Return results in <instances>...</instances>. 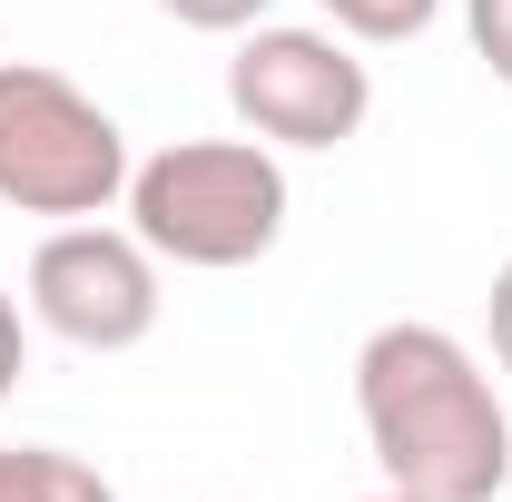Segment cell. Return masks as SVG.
Wrapping results in <instances>:
<instances>
[{"instance_id": "obj_3", "label": "cell", "mask_w": 512, "mask_h": 502, "mask_svg": "<svg viewBox=\"0 0 512 502\" xmlns=\"http://www.w3.org/2000/svg\"><path fill=\"white\" fill-rule=\"evenodd\" d=\"M128 197V138L119 119L40 60L0 69V207L20 217H99Z\"/></svg>"}, {"instance_id": "obj_9", "label": "cell", "mask_w": 512, "mask_h": 502, "mask_svg": "<svg viewBox=\"0 0 512 502\" xmlns=\"http://www.w3.org/2000/svg\"><path fill=\"white\" fill-rule=\"evenodd\" d=\"M168 20H188V30H256L266 20V0H158Z\"/></svg>"}, {"instance_id": "obj_7", "label": "cell", "mask_w": 512, "mask_h": 502, "mask_svg": "<svg viewBox=\"0 0 512 502\" xmlns=\"http://www.w3.org/2000/svg\"><path fill=\"white\" fill-rule=\"evenodd\" d=\"M325 20H335L345 40H414V30L434 20V0H325Z\"/></svg>"}, {"instance_id": "obj_2", "label": "cell", "mask_w": 512, "mask_h": 502, "mask_svg": "<svg viewBox=\"0 0 512 502\" xmlns=\"http://www.w3.org/2000/svg\"><path fill=\"white\" fill-rule=\"evenodd\" d=\"M128 217L148 256L227 276L286 237V168L256 138H178L148 168H128Z\"/></svg>"}, {"instance_id": "obj_1", "label": "cell", "mask_w": 512, "mask_h": 502, "mask_svg": "<svg viewBox=\"0 0 512 502\" xmlns=\"http://www.w3.org/2000/svg\"><path fill=\"white\" fill-rule=\"evenodd\" d=\"M355 414L384 483L414 502H493L512 483V424L473 345L444 325H375L355 355Z\"/></svg>"}, {"instance_id": "obj_5", "label": "cell", "mask_w": 512, "mask_h": 502, "mask_svg": "<svg viewBox=\"0 0 512 502\" xmlns=\"http://www.w3.org/2000/svg\"><path fill=\"white\" fill-rule=\"evenodd\" d=\"M30 315L79 355H128L158 325V256L119 227H60L30 256Z\"/></svg>"}, {"instance_id": "obj_10", "label": "cell", "mask_w": 512, "mask_h": 502, "mask_svg": "<svg viewBox=\"0 0 512 502\" xmlns=\"http://www.w3.org/2000/svg\"><path fill=\"white\" fill-rule=\"evenodd\" d=\"M493 365L512 375V266L493 276Z\"/></svg>"}, {"instance_id": "obj_11", "label": "cell", "mask_w": 512, "mask_h": 502, "mask_svg": "<svg viewBox=\"0 0 512 502\" xmlns=\"http://www.w3.org/2000/svg\"><path fill=\"white\" fill-rule=\"evenodd\" d=\"M10 384H20V306L0 296V404H10Z\"/></svg>"}, {"instance_id": "obj_8", "label": "cell", "mask_w": 512, "mask_h": 502, "mask_svg": "<svg viewBox=\"0 0 512 502\" xmlns=\"http://www.w3.org/2000/svg\"><path fill=\"white\" fill-rule=\"evenodd\" d=\"M463 20H473V50H483V69L512 89V0H463Z\"/></svg>"}, {"instance_id": "obj_4", "label": "cell", "mask_w": 512, "mask_h": 502, "mask_svg": "<svg viewBox=\"0 0 512 502\" xmlns=\"http://www.w3.org/2000/svg\"><path fill=\"white\" fill-rule=\"evenodd\" d=\"M227 99L276 148H345L375 109V79L335 30H247L227 60Z\"/></svg>"}, {"instance_id": "obj_12", "label": "cell", "mask_w": 512, "mask_h": 502, "mask_svg": "<svg viewBox=\"0 0 512 502\" xmlns=\"http://www.w3.org/2000/svg\"><path fill=\"white\" fill-rule=\"evenodd\" d=\"M375 502H414V493H375Z\"/></svg>"}, {"instance_id": "obj_6", "label": "cell", "mask_w": 512, "mask_h": 502, "mask_svg": "<svg viewBox=\"0 0 512 502\" xmlns=\"http://www.w3.org/2000/svg\"><path fill=\"white\" fill-rule=\"evenodd\" d=\"M0 502H119V483L60 443H0Z\"/></svg>"}]
</instances>
